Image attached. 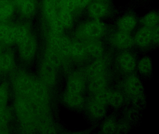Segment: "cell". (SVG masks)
Segmentation results:
<instances>
[{"label":"cell","mask_w":159,"mask_h":134,"mask_svg":"<svg viewBox=\"0 0 159 134\" xmlns=\"http://www.w3.org/2000/svg\"><path fill=\"white\" fill-rule=\"evenodd\" d=\"M106 31V26L101 21L93 20L80 26L77 34L81 41L98 39L104 35Z\"/></svg>","instance_id":"cell-1"},{"label":"cell","mask_w":159,"mask_h":134,"mask_svg":"<svg viewBox=\"0 0 159 134\" xmlns=\"http://www.w3.org/2000/svg\"><path fill=\"white\" fill-rule=\"evenodd\" d=\"M108 92L107 90L95 94L94 97L90 100L88 109L92 115L96 117H100L104 115L105 106L107 102Z\"/></svg>","instance_id":"cell-2"},{"label":"cell","mask_w":159,"mask_h":134,"mask_svg":"<svg viewBox=\"0 0 159 134\" xmlns=\"http://www.w3.org/2000/svg\"><path fill=\"white\" fill-rule=\"evenodd\" d=\"M124 87L125 94L130 98L137 99L142 95V85L140 80L134 75H130L126 78Z\"/></svg>","instance_id":"cell-3"},{"label":"cell","mask_w":159,"mask_h":134,"mask_svg":"<svg viewBox=\"0 0 159 134\" xmlns=\"http://www.w3.org/2000/svg\"><path fill=\"white\" fill-rule=\"evenodd\" d=\"M107 64L105 60L98 58L88 66L84 72L85 77L89 80L106 76Z\"/></svg>","instance_id":"cell-4"},{"label":"cell","mask_w":159,"mask_h":134,"mask_svg":"<svg viewBox=\"0 0 159 134\" xmlns=\"http://www.w3.org/2000/svg\"><path fill=\"white\" fill-rule=\"evenodd\" d=\"M111 42L114 46L120 49H128L134 44V39L130 33L119 30L112 35Z\"/></svg>","instance_id":"cell-5"},{"label":"cell","mask_w":159,"mask_h":134,"mask_svg":"<svg viewBox=\"0 0 159 134\" xmlns=\"http://www.w3.org/2000/svg\"><path fill=\"white\" fill-rule=\"evenodd\" d=\"M133 39L134 44L138 46L141 47L148 46L153 42L152 29L143 26L138 30Z\"/></svg>","instance_id":"cell-6"},{"label":"cell","mask_w":159,"mask_h":134,"mask_svg":"<svg viewBox=\"0 0 159 134\" xmlns=\"http://www.w3.org/2000/svg\"><path fill=\"white\" fill-rule=\"evenodd\" d=\"M69 54L74 60L78 62L84 61L89 56L82 41L70 43Z\"/></svg>","instance_id":"cell-7"},{"label":"cell","mask_w":159,"mask_h":134,"mask_svg":"<svg viewBox=\"0 0 159 134\" xmlns=\"http://www.w3.org/2000/svg\"><path fill=\"white\" fill-rule=\"evenodd\" d=\"M85 78L84 73L81 72L73 73L69 80L68 90L81 93L85 87Z\"/></svg>","instance_id":"cell-8"},{"label":"cell","mask_w":159,"mask_h":134,"mask_svg":"<svg viewBox=\"0 0 159 134\" xmlns=\"http://www.w3.org/2000/svg\"><path fill=\"white\" fill-rule=\"evenodd\" d=\"M117 60L119 67L124 72L130 73L135 69V59L133 55L129 52H123L120 54Z\"/></svg>","instance_id":"cell-9"},{"label":"cell","mask_w":159,"mask_h":134,"mask_svg":"<svg viewBox=\"0 0 159 134\" xmlns=\"http://www.w3.org/2000/svg\"><path fill=\"white\" fill-rule=\"evenodd\" d=\"M82 41L89 56L97 59L101 57L104 52V48L102 43L98 39H90Z\"/></svg>","instance_id":"cell-10"},{"label":"cell","mask_w":159,"mask_h":134,"mask_svg":"<svg viewBox=\"0 0 159 134\" xmlns=\"http://www.w3.org/2000/svg\"><path fill=\"white\" fill-rule=\"evenodd\" d=\"M108 11L109 8L107 5L101 1L93 3L88 8L89 16L93 20H97L106 16Z\"/></svg>","instance_id":"cell-11"},{"label":"cell","mask_w":159,"mask_h":134,"mask_svg":"<svg viewBox=\"0 0 159 134\" xmlns=\"http://www.w3.org/2000/svg\"><path fill=\"white\" fill-rule=\"evenodd\" d=\"M137 23V20L134 16L125 15L119 19L117 22V26L119 30L130 33L135 28Z\"/></svg>","instance_id":"cell-12"},{"label":"cell","mask_w":159,"mask_h":134,"mask_svg":"<svg viewBox=\"0 0 159 134\" xmlns=\"http://www.w3.org/2000/svg\"><path fill=\"white\" fill-rule=\"evenodd\" d=\"M107 80L106 76H102L90 80L89 87L94 94L103 92L106 90Z\"/></svg>","instance_id":"cell-13"},{"label":"cell","mask_w":159,"mask_h":134,"mask_svg":"<svg viewBox=\"0 0 159 134\" xmlns=\"http://www.w3.org/2000/svg\"><path fill=\"white\" fill-rule=\"evenodd\" d=\"M141 23L143 26L151 29L158 26L159 15L158 13L155 11L149 12L142 18Z\"/></svg>","instance_id":"cell-14"},{"label":"cell","mask_w":159,"mask_h":134,"mask_svg":"<svg viewBox=\"0 0 159 134\" xmlns=\"http://www.w3.org/2000/svg\"><path fill=\"white\" fill-rule=\"evenodd\" d=\"M66 98L68 104L74 108L81 106L84 100L81 93L69 90L68 91Z\"/></svg>","instance_id":"cell-15"},{"label":"cell","mask_w":159,"mask_h":134,"mask_svg":"<svg viewBox=\"0 0 159 134\" xmlns=\"http://www.w3.org/2000/svg\"><path fill=\"white\" fill-rule=\"evenodd\" d=\"M56 6L53 0H45L44 1V9L45 13L50 21H52L58 17L57 12Z\"/></svg>","instance_id":"cell-16"},{"label":"cell","mask_w":159,"mask_h":134,"mask_svg":"<svg viewBox=\"0 0 159 134\" xmlns=\"http://www.w3.org/2000/svg\"><path fill=\"white\" fill-rule=\"evenodd\" d=\"M13 6L9 1H0V20H4L8 18L12 13Z\"/></svg>","instance_id":"cell-17"},{"label":"cell","mask_w":159,"mask_h":134,"mask_svg":"<svg viewBox=\"0 0 159 134\" xmlns=\"http://www.w3.org/2000/svg\"><path fill=\"white\" fill-rule=\"evenodd\" d=\"M15 29L7 26H0V39L11 41L14 39Z\"/></svg>","instance_id":"cell-18"},{"label":"cell","mask_w":159,"mask_h":134,"mask_svg":"<svg viewBox=\"0 0 159 134\" xmlns=\"http://www.w3.org/2000/svg\"><path fill=\"white\" fill-rule=\"evenodd\" d=\"M58 16L63 27H69L72 23V18L70 11L60 9Z\"/></svg>","instance_id":"cell-19"},{"label":"cell","mask_w":159,"mask_h":134,"mask_svg":"<svg viewBox=\"0 0 159 134\" xmlns=\"http://www.w3.org/2000/svg\"><path fill=\"white\" fill-rule=\"evenodd\" d=\"M123 101V97L118 92H108L107 102L114 107H119Z\"/></svg>","instance_id":"cell-20"},{"label":"cell","mask_w":159,"mask_h":134,"mask_svg":"<svg viewBox=\"0 0 159 134\" xmlns=\"http://www.w3.org/2000/svg\"><path fill=\"white\" fill-rule=\"evenodd\" d=\"M152 68V63L149 58L145 57L140 60L139 62V70L141 73L147 74L151 71Z\"/></svg>","instance_id":"cell-21"},{"label":"cell","mask_w":159,"mask_h":134,"mask_svg":"<svg viewBox=\"0 0 159 134\" xmlns=\"http://www.w3.org/2000/svg\"><path fill=\"white\" fill-rule=\"evenodd\" d=\"M57 8L65 9L68 11H72L76 7L74 0H53Z\"/></svg>","instance_id":"cell-22"},{"label":"cell","mask_w":159,"mask_h":134,"mask_svg":"<svg viewBox=\"0 0 159 134\" xmlns=\"http://www.w3.org/2000/svg\"><path fill=\"white\" fill-rule=\"evenodd\" d=\"M16 2L22 11L25 14H31L33 12L34 6L31 0H16Z\"/></svg>","instance_id":"cell-23"},{"label":"cell","mask_w":159,"mask_h":134,"mask_svg":"<svg viewBox=\"0 0 159 134\" xmlns=\"http://www.w3.org/2000/svg\"><path fill=\"white\" fill-rule=\"evenodd\" d=\"M92 0H74L75 6L83 7L87 6Z\"/></svg>","instance_id":"cell-24"},{"label":"cell","mask_w":159,"mask_h":134,"mask_svg":"<svg viewBox=\"0 0 159 134\" xmlns=\"http://www.w3.org/2000/svg\"><path fill=\"white\" fill-rule=\"evenodd\" d=\"M152 42L158 43L159 41V28L158 26L152 28Z\"/></svg>","instance_id":"cell-25"},{"label":"cell","mask_w":159,"mask_h":134,"mask_svg":"<svg viewBox=\"0 0 159 134\" xmlns=\"http://www.w3.org/2000/svg\"><path fill=\"white\" fill-rule=\"evenodd\" d=\"M100 1H103V0H100Z\"/></svg>","instance_id":"cell-26"}]
</instances>
